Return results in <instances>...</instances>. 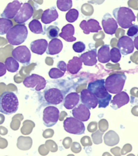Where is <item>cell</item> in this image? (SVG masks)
<instances>
[{
	"label": "cell",
	"mask_w": 138,
	"mask_h": 156,
	"mask_svg": "<svg viewBox=\"0 0 138 156\" xmlns=\"http://www.w3.org/2000/svg\"><path fill=\"white\" fill-rule=\"evenodd\" d=\"M62 83L61 80L48 81L43 92L38 94L39 101L42 105H57L63 102L66 92H64Z\"/></svg>",
	"instance_id": "1"
},
{
	"label": "cell",
	"mask_w": 138,
	"mask_h": 156,
	"mask_svg": "<svg viewBox=\"0 0 138 156\" xmlns=\"http://www.w3.org/2000/svg\"><path fill=\"white\" fill-rule=\"evenodd\" d=\"M87 90L97 98L99 108H106L109 106L112 100V95L105 88L104 79H99L89 83Z\"/></svg>",
	"instance_id": "2"
},
{
	"label": "cell",
	"mask_w": 138,
	"mask_h": 156,
	"mask_svg": "<svg viewBox=\"0 0 138 156\" xmlns=\"http://www.w3.org/2000/svg\"><path fill=\"white\" fill-rule=\"evenodd\" d=\"M19 102L14 93L5 91L0 96V112L5 115H11L17 112Z\"/></svg>",
	"instance_id": "3"
},
{
	"label": "cell",
	"mask_w": 138,
	"mask_h": 156,
	"mask_svg": "<svg viewBox=\"0 0 138 156\" xmlns=\"http://www.w3.org/2000/svg\"><path fill=\"white\" fill-rule=\"evenodd\" d=\"M113 15L117 23L123 29H127L133 26L136 17L130 8L125 7L117 8L113 10Z\"/></svg>",
	"instance_id": "4"
},
{
	"label": "cell",
	"mask_w": 138,
	"mask_h": 156,
	"mask_svg": "<svg viewBox=\"0 0 138 156\" xmlns=\"http://www.w3.org/2000/svg\"><path fill=\"white\" fill-rule=\"evenodd\" d=\"M28 35V30L24 24H17L10 29L6 35V38L10 44L18 46L26 40Z\"/></svg>",
	"instance_id": "5"
},
{
	"label": "cell",
	"mask_w": 138,
	"mask_h": 156,
	"mask_svg": "<svg viewBox=\"0 0 138 156\" xmlns=\"http://www.w3.org/2000/svg\"><path fill=\"white\" fill-rule=\"evenodd\" d=\"M127 77L124 74L116 73L109 76L105 80V86L108 92L118 94L124 88Z\"/></svg>",
	"instance_id": "6"
},
{
	"label": "cell",
	"mask_w": 138,
	"mask_h": 156,
	"mask_svg": "<svg viewBox=\"0 0 138 156\" xmlns=\"http://www.w3.org/2000/svg\"><path fill=\"white\" fill-rule=\"evenodd\" d=\"M64 129L69 133L80 135L85 132V127L82 122L74 117L66 118L63 123Z\"/></svg>",
	"instance_id": "7"
},
{
	"label": "cell",
	"mask_w": 138,
	"mask_h": 156,
	"mask_svg": "<svg viewBox=\"0 0 138 156\" xmlns=\"http://www.w3.org/2000/svg\"><path fill=\"white\" fill-rule=\"evenodd\" d=\"M46 83L45 78L36 74H32L25 78L23 81L25 87L36 91L44 90L46 87Z\"/></svg>",
	"instance_id": "8"
},
{
	"label": "cell",
	"mask_w": 138,
	"mask_h": 156,
	"mask_svg": "<svg viewBox=\"0 0 138 156\" xmlns=\"http://www.w3.org/2000/svg\"><path fill=\"white\" fill-rule=\"evenodd\" d=\"M59 118V111L57 107L49 106L43 112L44 125L46 127H52L56 124Z\"/></svg>",
	"instance_id": "9"
},
{
	"label": "cell",
	"mask_w": 138,
	"mask_h": 156,
	"mask_svg": "<svg viewBox=\"0 0 138 156\" xmlns=\"http://www.w3.org/2000/svg\"><path fill=\"white\" fill-rule=\"evenodd\" d=\"M13 58L23 66H28L31 61V52L26 46H19L12 51Z\"/></svg>",
	"instance_id": "10"
},
{
	"label": "cell",
	"mask_w": 138,
	"mask_h": 156,
	"mask_svg": "<svg viewBox=\"0 0 138 156\" xmlns=\"http://www.w3.org/2000/svg\"><path fill=\"white\" fill-rule=\"evenodd\" d=\"M34 14V8L29 3L25 2L22 5L14 20L19 24H22L30 19Z\"/></svg>",
	"instance_id": "11"
},
{
	"label": "cell",
	"mask_w": 138,
	"mask_h": 156,
	"mask_svg": "<svg viewBox=\"0 0 138 156\" xmlns=\"http://www.w3.org/2000/svg\"><path fill=\"white\" fill-rule=\"evenodd\" d=\"M102 26L105 33L109 35H113L118 28L116 20L112 17L109 13H106L102 19Z\"/></svg>",
	"instance_id": "12"
},
{
	"label": "cell",
	"mask_w": 138,
	"mask_h": 156,
	"mask_svg": "<svg viewBox=\"0 0 138 156\" xmlns=\"http://www.w3.org/2000/svg\"><path fill=\"white\" fill-rule=\"evenodd\" d=\"M117 46L121 54L127 55L132 53L134 49L133 41L127 36H123L118 40Z\"/></svg>",
	"instance_id": "13"
},
{
	"label": "cell",
	"mask_w": 138,
	"mask_h": 156,
	"mask_svg": "<svg viewBox=\"0 0 138 156\" xmlns=\"http://www.w3.org/2000/svg\"><path fill=\"white\" fill-rule=\"evenodd\" d=\"M80 100L82 104L89 110L94 109L98 104L97 98L87 89H84L81 91Z\"/></svg>",
	"instance_id": "14"
},
{
	"label": "cell",
	"mask_w": 138,
	"mask_h": 156,
	"mask_svg": "<svg viewBox=\"0 0 138 156\" xmlns=\"http://www.w3.org/2000/svg\"><path fill=\"white\" fill-rule=\"evenodd\" d=\"M22 5V3L19 1H13L12 2L9 3L1 14V16L2 18L7 19H14L17 15Z\"/></svg>",
	"instance_id": "15"
},
{
	"label": "cell",
	"mask_w": 138,
	"mask_h": 156,
	"mask_svg": "<svg viewBox=\"0 0 138 156\" xmlns=\"http://www.w3.org/2000/svg\"><path fill=\"white\" fill-rule=\"evenodd\" d=\"M79 27L85 34H89L90 33H98L102 29L99 22L96 20L92 19H89L88 21L82 20L80 23Z\"/></svg>",
	"instance_id": "16"
},
{
	"label": "cell",
	"mask_w": 138,
	"mask_h": 156,
	"mask_svg": "<svg viewBox=\"0 0 138 156\" xmlns=\"http://www.w3.org/2000/svg\"><path fill=\"white\" fill-rule=\"evenodd\" d=\"M72 114L75 118L81 122H86L89 120L91 115L90 110L82 104L73 108Z\"/></svg>",
	"instance_id": "17"
},
{
	"label": "cell",
	"mask_w": 138,
	"mask_h": 156,
	"mask_svg": "<svg viewBox=\"0 0 138 156\" xmlns=\"http://www.w3.org/2000/svg\"><path fill=\"white\" fill-rule=\"evenodd\" d=\"M130 101V97L128 94L125 92H121L114 95L113 99L111 101V106L114 110L119 109L120 107L126 105Z\"/></svg>",
	"instance_id": "18"
},
{
	"label": "cell",
	"mask_w": 138,
	"mask_h": 156,
	"mask_svg": "<svg viewBox=\"0 0 138 156\" xmlns=\"http://www.w3.org/2000/svg\"><path fill=\"white\" fill-rule=\"evenodd\" d=\"M48 43L45 39H38L32 42L30 44V49L32 53L38 55H43L48 48Z\"/></svg>",
	"instance_id": "19"
},
{
	"label": "cell",
	"mask_w": 138,
	"mask_h": 156,
	"mask_svg": "<svg viewBox=\"0 0 138 156\" xmlns=\"http://www.w3.org/2000/svg\"><path fill=\"white\" fill-rule=\"evenodd\" d=\"M97 49H93L82 54L79 58L85 66H93L97 63Z\"/></svg>",
	"instance_id": "20"
},
{
	"label": "cell",
	"mask_w": 138,
	"mask_h": 156,
	"mask_svg": "<svg viewBox=\"0 0 138 156\" xmlns=\"http://www.w3.org/2000/svg\"><path fill=\"white\" fill-rule=\"evenodd\" d=\"M58 13L55 7L49 8L44 11L41 16L42 22L45 24H50L58 18Z\"/></svg>",
	"instance_id": "21"
},
{
	"label": "cell",
	"mask_w": 138,
	"mask_h": 156,
	"mask_svg": "<svg viewBox=\"0 0 138 156\" xmlns=\"http://www.w3.org/2000/svg\"><path fill=\"white\" fill-rule=\"evenodd\" d=\"M63 105L66 109L71 110L78 104L80 100V97L77 93L71 92L66 96Z\"/></svg>",
	"instance_id": "22"
},
{
	"label": "cell",
	"mask_w": 138,
	"mask_h": 156,
	"mask_svg": "<svg viewBox=\"0 0 138 156\" xmlns=\"http://www.w3.org/2000/svg\"><path fill=\"white\" fill-rule=\"evenodd\" d=\"M75 34V27L72 24H67L62 28V32L59 34L61 37L67 42L75 41L76 37H73Z\"/></svg>",
	"instance_id": "23"
},
{
	"label": "cell",
	"mask_w": 138,
	"mask_h": 156,
	"mask_svg": "<svg viewBox=\"0 0 138 156\" xmlns=\"http://www.w3.org/2000/svg\"><path fill=\"white\" fill-rule=\"evenodd\" d=\"M63 44L61 40L55 39L49 42L46 53L48 55H54L59 53L63 49Z\"/></svg>",
	"instance_id": "24"
},
{
	"label": "cell",
	"mask_w": 138,
	"mask_h": 156,
	"mask_svg": "<svg viewBox=\"0 0 138 156\" xmlns=\"http://www.w3.org/2000/svg\"><path fill=\"white\" fill-rule=\"evenodd\" d=\"M82 61L77 56H73L72 59L70 60L67 64V71L68 72L76 74L82 68Z\"/></svg>",
	"instance_id": "25"
},
{
	"label": "cell",
	"mask_w": 138,
	"mask_h": 156,
	"mask_svg": "<svg viewBox=\"0 0 138 156\" xmlns=\"http://www.w3.org/2000/svg\"><path fill=\"white\" fill-rule=\"evenodd\" d=\"M98 60L100 63H105L110 61V49L109 45L104 44L98 50L97 54Z\"/></svg>",
	"instance_id": "26"
},
{
	"label": "cell",
	"mask_w": 138,
	"mask_h": 156,
	"mask_svg": "<svg viewBox=\"0 0 138 156\" xmlns=\"http://www.w3.org/2000/svg\"><path fill=\"white\" fill-rule=\"evenodd\" d=\"M105 144L109 146H113L119 143L120 141L119 135L116 132L109 131L104 136Z\"/></svg>",
	"instance_id": "27"
},
{
	"label": "cell",
	"mask_w": 138,
	"mask_h": 156,
	"mask_svg": "<svg viewBox=\"0 0 138 156\" xmlns=\"http://www.w3.org/2000/svg\"><path fill=\"white\" fill-rule=\"evenodd\" d=\"M5 65L7 70L11 73H15L19 69V63L13 57H8L6 58Z\"/></svg>",
	"instance_id": "28"
},
{
	"label": "cell",
	"mask_w": 138,
	"mask_h": 156,
	"mask_svg": "<svg viewBox=\"0 0 138 156\" xmlns=\"http://www.w3.org/2000/svg\"><path fill=\"white\" fill-rule=\"evenodd\" d=\"M29 28L30 31L34 34H45L41 23L38 20H32V21H30L29 23Z\"/></svg>",
	"instance_id": "29"
},
{
	"label": "cell",
	"mask_w": 138,
	"mask_h": 156,
	"mask_svg": "<svg viewBox=\"0 0 138 156\" xmlns=\"http://www.w3.org/2000/svg\"><path fill=\"white\" fill-rule=\"evenodd\" d=\"M13 26L12 22L9 19L5 18H0V35L7 34L10 29Z\"/></svg>",
	"instance_id": "30"
},
{
	"label": "cell",
	"mask_w": 138,
	"mask_h": 156,
	"mask_svg": "<svg viewBox=\"0 0 138 156\" xmlns=\"http://www.w3.org/2000/svg\"><path fill=\"white\" fill-rule=\"evenodd\" d=\"M57 7L61 11L66 12L71 9L72 1L71 0H58L57 1Z\"/></svg>",
	"instance_id": "31"
},
{
	"label": "cell",
	"mask_w": 138,
	"mask_h": 156,
	"mask_svg": "<svg viewBox=\"0 0 138 156\" xmlns=\"http://www.w3.org/2000/svg\"><path fill=\"white\" fill-rule=\"evenodd\" d=\"M59 30L60 29L58 27L55 26H50L46 28L45 32L48 38L52 40L57 39V37H59Z\"/></svg>",
	"instance_id": "32"
},
{
	"label": "cell",
	"mask_w": 138,
	"mask_h": 156,
	"mask_svg": "<svg viewBox=\"0 0 138 156\" xmlns=\"http://www.w3.org/2000/svg\"><path fill=\"white\" fill-rule=\"evenodd\" d=\"M79 16V12L76 9H71L66 14V21L70 23L75 22Z\"/></svg>",
	"instance_id": "33"
},
{
	"label": "cell",
	"mask_w": 138,
	"mask_h": 156,
	"mask_svg": "<svg viewBox=\"0 0 138 156\" xmlns=\"http://www.w3.org/2000/svg\"><path fill=\"white\" fill-rule=\"evenodd\" d=\"M121 54L119 49L114 47L110 51V60L114 63H118L121 59Z\"/></svg>",
	"instance_id": "34"
},
{
	"label": "cell",
	"mask_w": 138,
	"mask_h": 156,
	"mask_svg": "<svg viewBox=\"0 0 138 156\" xmlns=\"http://www.w3.org/2000/svg\"><path fill=\"white\" fill-rule=\"evenodd\" d=\"M65 73L60 71L57 68H52L49 72V76L50 78L53 79H57L64 76Z\"/></svg>",
	"instance_id": "35"
},
{
	"label": "cell",
	"mask_w": 138,
	"mask_h": 156,
	"mask_svg": "<svg viewBox=\"0 0 138 156\" xmlns=\"http://www.w3.org/2000/svg\"><path fill=\"white\" fill-rule=\"evenodd\" d=\"M103 132L98 130L95 133H93L91 134L92 136V140L93 143L96 145H99L100 144H102L103 142Z\"/></svg>",
	"instance_id": "36"
},
{
	"label": "cell",
	"mask_w": 138,
	"mask_h": 156,
	"mask_svg": "<svg viewBox=\"0 0 138 156\" xmlns=\"http://www.w3.org/2000/svg\"><path fill=\"white\" fill-rule=\"evenodd\" d=\"M85 48L86 46L85 44L82 41L77 42L75 44H73L72 46L73 51L76 53H79L84 51Z\"/></svg>",
	"instance_id": "37"
},
{
	"label": "cell",
	"mask_w": 138,
	"mask_h": 156,
	"mask_svg": "<svg viewBox=\"0 0 138 156\" xmlns=\"http://www.w3.org/2000/svg\"><path fill=\"white\" fill-rule=\"evenodd\" d=\"M138 33V26L133 24L131 27L129 28V30L127 32V37H134Z\"/></svg>",
	"instance_id": "38"
},
{
	"label": "cell",
	"mask_w": 138,
	"mask_h": 156,
	"mask_svg": "<svg viewBox=\"0 0 138 156\" xmlns=\"http://www.w3.org/2000/svg\"><path fill=\"white\" fill-rule=\"evenodd\" d=\"M80 143L82 146L86 147V146H91L92 145V142L90 136H82V139H80Z\"/></svg>",
	"instance_id": "39"
},
{
	"label": "cell",
	"mask_w": 138,
	"mask_h": 156,
	"mask_svg": "<svg viewBox=\"0 0 138 156\" xmlns=\"http://www.w3.org/2000/svg\"><path fill=\"white\" fill-rule=\"evenodd\" d=\"M71 150L75 154H78L82 151V147L78 142H73L71 146Z\"/></svg>",
	"instance_id": "40"
},
{
	"label": "cell",
	"mask_w": 138,
	"mask_h": 156,
	"mask_svg": "<svg viewBox=\"0 0 138 156\" xmlns=\"http://www.w3.org/2000/svg\"><path fill=\"white\" fill-rule=\"evenodd\" d=\"M132 150V146L130 144H126L123 146L120 151L121 155H125L127 153L130 152Z\"/></svg>",
	"instance_id": "41"
},
{
	"label": "cell",
	"mask_w": 138,
	"mask_h": 156,
	"mask_svg": "<svg viewBox=\"0 0 138 156\" xmlns=\"http://www.w3.org/2000/svg\"><path fill=\"white\" fill-rule=\"evenodd\" d=\"M72 143V140L70 137H66L63 141V145L65 149H68L70 147Z\"/></svg>",
	"instance_id": "42"
},
{
	"label": "cell",
	"mask_w": 138,
	"mask_h": 156,
	"mask_svg": "<svg viewBox=\"0 0 138 156\" xmlns=\"http://www.w3.org/2000/svg\"><path fill=\"white\" fill-rule=\"evenodd\" d=\"M99 125L100 131L103 133L106 131L107 129H108V127H109L106 120H101L100 122Z\"/></svg>",
	"instance_id": "43"
},
{
	"label": "cell",
	"mask_w": 138,
	"mask_h": 156,
	"mask_svg": "<svg viewBox=\"0 0 138 156\" xmlns=\"http://www.w3.org/2000/svg\"><path fill=\"white\" fill-rule=\"evenodd\" d=\"M57 66V68L60 71H62L64 73H65L66 71H67V65L64 61H59Z\"/></svg>",
	"instance_id": "44"
},
{
	"label": "cell",
	"mask_w": 138,
	"mask_h": 156,
	"mask_svg": "<svg viewBox=\"0 0 138 156\" xmlns=\"http://www.w3.org/2000/svg\"><path fill=\"white\" fill-rule=\"evenodd\" d=\"M46 143H48V147H50V150L52 152H55L57 151V150H58L57 145V144H56L55 142H54L52 140H49V141H46Z\"/></svg>",
	"instance_id": "45"
},
{
	"label": "cell",
	"mask_w": 138,
	"mask_h": 156,
	"mask_svg": "<svg viewBox=\"0 0 138 156\" xmlns=\"http://www.w3.org/2000/svg\"><path fill=\"white\" fill-rule=\"evenodd\" d=\"M87 130L90 132H94L97 130V124L96 122H91L88 125Z\"/></svg>",
	"instance_id": "46"
},
{
	"label": "cell",
	"mask_w": 138,
	"mask_h": 156,
	"mask_svg": "<svg viewBox=\"0 0 138 156\" xmlns=\"http://www.w3.org/2000/svg\"><path fill=\"white\" fill-rule=\"evenodd\" d=\"M121 149L119 147H116L114 148L111 149V152L112 154H113L115 156H121V154L120 153Z\"/></svg>",
	"instance_id": "47"
},
{
	"label": "cell",
	"mask_w": 138,
	"mask_h": 156,
	"mask_svg": "<svg viewBox=\"0 0 138 156\" xmlns=\"http://www.w3.org/2000/svg\"><path fill=\"white\" fill-rule=\"evenodd\" d=\"M7 72V69L5 64L0 62V77L5 76Z\"/></svg>",
	"instance_id": "48"
},
{
	"label": "cell",
	"mask_w": 138,
	"mask_h": 156,
	"mask_svg": "<svg viewBox=\"0 0 138 156\" xmlns=\"http://www.w3.org/2000/svg\"><path fill=\"white\" fill-rule=\"evenodd\" d=\"M46 130H47L46 131L47 134L44 136L45 138H49V137H52V136H53L54 132L52 131V129H46Z\"/></svg>",
	"instance_id": "49"
},
{
	"label": "cell",
	"mask_w": 138,
	"mask_h": 156,
	"mask_svg": "<svg viewBox=\"0 0 138 156\" xmlns=\"http://www.w3.org/2000/svg\"><path fill=\"white\" fill-rule=\"evenodd\" d=\"M133 44L134 47L138 51V35H137L134 40Z\"/></svg>",
	"instance_id": "50"
},
{
	"label": "cell",
	"mask_w": 138,
	"mask_h": 156,
	"mask_svg": "<svg viewBox=\"0 0 138 156\" xmlns=\"http://www.w3.org/2000/svg\"><path fill=\"white\" fill-rule=\"evenodd\" d=\"M112 156L111 154H110L109 153V152H104V154H103V156Z\"/></svg>",
	"instance_id": "51"
},
{
	"label": "cell",
	"mask_w": 138,
	"mask_h": 156,
	"mask_svg": "<svg viewBox=\"0 0 138 156\" xmlns=\"http://www.w3.org/2000/svg\"><path fill=\"white\" fill-rule=\"evenodd\" d=\"M127 156H136L134 154H129V155H127Z\"/></svg>",
	"instance_id": "52"
},
{
	"label": "cell",
	"mask_w": 138,
	"mask_h": 156,
	"mask_svg": "<svg viewBox=\"0 0 138 156\" xmlns=\"http://www.w3.org/2000/svg\"><path fill=\"white\" fill-rule=\"evenodd\" d=\"M67 156H75L73 154H69V155H68Z\"/></svg>",
	"instance_id": "53"
},
{
	"label": "cell",
	"mask_w": 138,
	"mask_h": 156,
	"mask_svg": "<svg viewBox=\"0 0 138 156\" xmlns=\"http://www.w3.org/2000/svg\"></svg>",
	"instance_id": "54"
}]
</instances>
